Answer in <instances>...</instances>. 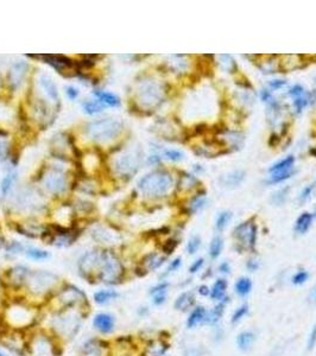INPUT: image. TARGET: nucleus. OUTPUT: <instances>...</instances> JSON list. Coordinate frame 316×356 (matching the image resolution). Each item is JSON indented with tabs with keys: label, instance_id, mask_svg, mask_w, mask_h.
Masks as SVG:
<instances>
[{
	"label": "nucleus",
	"instance_id": "1",
	"mask_svg": "<svg viewBox=\"0 0 316 356\" xmlns=\"http://www.w3.org/2000/svg\"><path fill=\"white\" fill-rule=\"evenodd\" d=\"M174 186L171 174L164 170H156L145 175L138 183V189L149 198H161L167 196Z\"/></svg>",
	"mask_w": 316,
	"mask_h": 356
},
{
	"label": "nucleus",
	"instance_id": "2",
	"mask_svg": "<svg viewBox=\"0 0 316 356\" xmlns=\"http://www.w3.org/2000/svg\"><path fill=\"white\" fill-rule=\"evenodd\" d=\"M122 122L116 118H104L94 120L85 127L86 136L95 143H108L121 133Z\"/></svg>",
	"mask_w": 316,
	"mask_h": 356
},
{
	"label": "nucleus",
	"instance_id": "3",
	"mask_svg": "<svg viewBox=\"0 0 316 356\" xmlns=\"http://www.w3.org/2000/svg\"><path fill=\"white\" fill-rule=\"evenodd\" d=\"M124 267L112 251H101V263L98 279L105 284H116L122 278Z\"/></svg>",
	"mask_w": 316,
	"mask_h": 356
},
{
	"label": "nucleus",
	"instance_id": "4",
	"mask_svg": "<svg viewBox=\"0 0 316 356\" xmlns=\"http://www.w3.org/2000/svg\"><path fill=\"white\" fill-rule=\"evenodd\" d=\"M137 99L143 108H156L164 99L163 88L155 80H144L138 87Z\"/></svg>",
	"mask_w": 316,
	"mask_h": 356
},
{
	"label": "nucleus",
	"instance_id": "5",
	"mask_svg": "<svg viewBox=\"0 0 316 356\" xmlns=\"http://www.w3.org/2000/svg\"><path fill=\"white\" fill-rule=\"evenodd\" d=\"M140 164V153L137 150H125L113 159V169L120 176H132Z\"/></svg>",
	"mask_w": 316,
	"mask_h": 356
},
{
	"label": "nucleus",
	"instance_id": "6",
	"mask_svg": "<svg viewBox=\"0 0 316 356\" xmlns=\"http://www.w3.org/2000/svg\"><path fill=\"white\" fill-rule=\"evenodd\" d=\"M25 283L30 292L33 294H43L55 286V284L57 283V278L53 273L49 272H30Z\"/></svg>",
	"mask_w": 316,
	"mask_h": 356
},
{
	"label": "nucleus",
	"instance_id": "7",
	"mask_svg": "<svg viewBox=\"0 0 316 356\" xmlns=\"http://www.w3.org/2000/svg\"><path fill=\"white\" fill-rule=\"evenodd\" d=\"M101 263V251H91L86 253L79 262V269L86 279H98Z\"/></svg>",
	"mask_w": 316,
	"mask_h": 356
},
{
	"label": "nucleus",
	"instance_id": "8",
	"mask_svg": "<svg viewBox=\"0 0 316 356\" xmlns=\"http://www.w3.org/2000/svg\"><path fill=\"white\" fill-rule=\"evenodd\" d=\"M43 185L47 189V191L53 195H60L66 191L67 185V176L60 169H49L47 174L43 177Z\"/></svg>",
	"mask_w": 316,
	"mask_h": 356
},
{
	"label": "nucleus",
	"instance_id": "9",
	"mask_svg": "<svg viewBox=\"0 0 316 356\" xmlns=\"http://www.w3.org/2000/svg\"><path fill=\"white\" fill-rule=\"evenodd\" d=\"M55 329L63 336L72 337L78 333L80 327V318L75 314H64L58 315L55 318Z\"/></svg>",
	"mask_w": 316,
	"mask_h": 356
},
{
	"label": "nucleus",
	"instance_id": "10",
	"mask_svg": "<svg viewBox=\"0 0 316 356\" xmlns=\"http://www.w3.org/2000/svg\"><path fill=\"white\" fill-rule=\"evenodd\" d=\"M234 236L239 244L247 248H252L256 245L257 227L253 222H244L234 229Z\"/></svg>",
	"mask_w": 316,
	"mask_h": 356
},
{
	"label": "nucleus",
	"instance_id": "11",
	"mask_svg": "<svg viewBox=\"0 0 316 356\" xmlns=\"http://www.w3.org/2000/svg\"><path fill=\"white\" fill-rule=\"evenodd\" d=\"M86 299H87L86 294L82 292L80 288L73 286V285L64 287L60 292V294H58V300H60V302L62 303V305L66 306V308L78 305L80 303H85Z\"/></svg>",
	"mask_w": 316,
	"mask_h": 356
},
{
	"label": "nucleus",
	"instance_id": "12",
	"mask_svg": "<svg viewBox=\"0 0 316 356\" xmlns=\"http://www.w3.org/2000/svg\"><path fill=\"white\" fill-rule=\"evenodd\" d=\"M0 343L8 348L10 351L17 353V354H23L26 349L25 340L23 335H20L18 331H12V333H4L0 335Z\"/></svg>",
	"mask_w": 316,
	"mask_h": 356
},
{
	"label": "nucleus",
	"instance_id": "13",
	"mask_svg": "<svg viewBox=\"0 0 316 356\" xmlns=\"http://www.w3.org/2000/svg\"><path fill=\"white\" fill-rule=\"evenodd\" d=\"M31 356H55L54 345L47 336H36L30 345Z\"/></svg>",
	"mask_w": 316,
	"mask_h": 356
},
{
	"label": "nucleus",
	"instance_id": "14",
	"mask_svg": "<svg viewBox=\"0 0 316 356\" xmlns=\"http://www.w3.org/2000/svg\"><path fill=\"white\" fill-rule=\"evenodd\" d=\"M29 69V66H27L26 62L24 61H18L11 67L10 72L7 74V80L10 87L16 90L17 88L20 87V85L24 82V79L26 76V72Z\"/></svg>",
	"mask_w": 316,
	"mask_h": 356
},
{
	"label": "nucleus",
	"instance_id": "15",
	"mask_svg": "<svg viewBox=\"0 0 316 356\" xmlns=\"http://www.w3.org/2000/svg\"><path fill=\"white\" fill-rule=\"evenodd\" d=\"M93 325L103 334H109L114 329V318L108 314H98L94 317Z\"/></svg>",
	"mask_w": 316,
	"mask_h": 356
},
{
	"label": "nucleus",
	"instance_id": "16",
	"mask_svg": "<svg viewBox=\"0 0 316 356\" xmlns=\"http://www.w3.org/2000/svg\"><path fill=\"white\" fill-rule=\"evenodd\" d=\"M38 80H39V85H41V87L44 89L45 94L48 95L49 99H51V101H54V102H58V101H60V96H58L57 86L55 85L53 79H51L49 75L42 74Z\"/></svg>",
	"mask_w": 316,
	"mask_h": 356
},
{
	"label": "nucleus",
	"instance_id": "17",
	"mask_svg": "<svg viewBox=\"0 0 316 356\" xmlns=\"http://www.w3.org/2000/svg\"><path fill=\"white\" fill-rule=\"evenodd\" d=\"M92 235L99 244H115L119 238L116 233L108 228H105V227H99V228L94 229Z\"/></svg>",
	"mask_w": 316,
	"mask_h": 356
},
{
	"label": "nucleus",
	"instance_id": "18",
	"mask_svg": "<svg viewBox=\"0 0 316 356\" xmlns=\"http://www.w3.org/2000/svg\"><path fill=\"white\" fill-rule=\"evenodd\" d=\"M29 273V269L23 266L13 267V268H11L10 271L7 272L8 281H10V284L13 285V286H20L21 284H24L26 281Z\"/></svg>",
	"mask_w": 316,
	"mask_h": 356
},
{
	"label": "nucleus",
	"instance_id": "19",
	"mask_svg": "<svg viewBox=\"0 0 316 356\" xmlns=\"http://www.w3.org/2000/svg\"><path fill=\"white\" fill-rule=\"evenodd\" d=\"M93 95L97 96L98 101H100L104 106H109V107H118L120 106V99L118 96L112 93H108V91L105 90H94Z\"/></svg>",
	"mask_w": 316,
	"mask_h": 356
},
{
	"label": "nucleus",
	"instance_id": "20",
	"mask_svg": "<svg viewBox=\"0 0 316 356\" xmlns=\"http://www.w3.org/2000/svg\"><path fill=\"white\" fill-rule=\"evenodd\" d=\"M312 222H313V215L311 213L301 214L299 219L296 220L295 227H294L296 234H300V235L306 234V233L308 232V229L311 228Z\"/></svg>",
	"mask_w": 316,
	"mask_h": 356
},
{
	"label": "nucleus",
	"instance_id": "21",
	"mask_svg": "<svg viewBox=\"0 0 316 356\" xmlns=\"http://www.w3.org/2000/svg\"><path fill=\"white\" fill-rule=\"evenodd\" d=\"M205 320H207V312H206L205 308L198 306V308L193 310L192 314L189 315L188 321H187V325H188V328H195L196 325H199Z\"/></svg>",
	"mask_w": 316,
	"mask_h": 356
},
{
	"label": "nucleus",
	"instance_id": "22",
	"mask_svg": "<svg viewBox=\"0 0 316 356\" xmlns=\"http://www.w3.org/2000/svg\"><path fill=\"white\" fill-rule=\"evenodd\" d=\"M82 356H105L103 343L100 341H90L85 346Z\"/></svg>",
	"mask_w": 316,
	"mask_h": 356
},
{
	"label": "nucleus",
	"instance_id": "23",
	"mask_svg": "<svg viewBox=\"0 0 316 356\" xmlns=\"http://www.w3.org/2000/svg\"><path fill=\"white\" fill-rule=\"evenodd\" d=\"M169 286L168 283H161L158 284L157 286L152 287L150 293L153 296V303L156 305H161L165 302V298H167V288Z\"/></svg>",
	"mask_w": 316,
	"mask_h": 356
},
{
	"label": "nucleus",
	"instance_id": "24",
	"mask_svg": "<svg viewBox=\"0 0 316 356\" xmlns=\"http://www.w3.org/2000/svg\"><path fill=\"white\" fill-rule=\"evenodd\" d=\"M254 340H256V336H254L253 333L251 331H244V333L239 334L237 337V345L241 351H247L252 347Z\"/></svg>",
	"mask_w": 316,
	"mask_h": 356
},
{
	"label": "nucleus",
	"instance_id": "25",
	"mask_svg": "<svg viewBox=\"0 0 316 356\" xmlns=\"http://www.w3.org/2000/svg\"><path fill=\"white\" fill-rule=\"evenodd\" d=\"M294 162H295L294 156H288L287 158H284V159H282V161L275 163V164L269 169V171L271 174H276V173H282V171L290 170V169H293Z\"/></svg>",
	"mask_w": 316,
	"mask_h": 356
},
{
	"label": "nucleus",
	"instance_id": "26",
	"mask_svg": "<svg viewBox=\"0 0 316 356\" xmlns=\"http://www.w3.org/2000/svg\"><path fill=\"white\" fill-rule=\"evenodd\" d=\"M245 178L244 171H234V173L227 175V176L223 177L222 182L228 188H234V186H238Z\"/></svg>",
	"mask_w": 316,
	"mask_h": 356
},
{
	"label": "nucleus",
	"instance_id": "27",
	"mask_svg": "<svg viewBox=\"0 0 316 356\" xmlns=\"http://www.w3.org/2000/svg\"><path fill=\"white\" fill-rule=\"evenodd\" d=\"M227 290V283L225 279H217L211 290V297L213 299H222Z\"/></svg>",
	"mask_w": 316,
	"mask_h": 356
},
{
	"label": "nucleus",
	"instance_id": "28",
	"mask_svg": "<svg viewBox=\"0 0 316 356\" xmlns=\"http://www.w3.org/2000/svg\"><path fill=\"white\" fill-rule=\"evenodd\" d=\"M194 304V294L192 292L182 293L175 302V308L177 310H187Z\"/></svg>",
	"mask_w": 316,
	"mask_h": 356
},
{
	"label": "nucleus",
	"instance_id": "29",
	"mask_svg": "<svg viewBox=\"0 0 316 356\" xmlns=\"http://www.w3.org/2000/svg\"><path fill=\"white\" fill-rule=\"evenodd\" d=\"M82 108H84V112L87 113V114L94 115L103 112V110L105 109V106L98 100H86L85 102L82 103Z\"/></svg>",
	"mask_w": 316,
	"mask_h": 356
},
{
	"label": "nucleus",
	"instance_id": "30",
	"mask_svg": "<svg viewBox=\"0 0 316 356\" xmlns=\"http://www.w3.org/2000/svg\"><path fill=\"white\" fill-rule=\"evenodd\" d=\"M119 293L113 290H103L94 294V300L98 304H107L111 300L118 298Z\"/></svg>",
	"mask_w": 316,
	"mask_h": 356
},
{
	"label": "nucleus",
	"instance_id": "31",
	"mask_svg": "<svg viewBox=\"0 0 316 356\" xmlns=\"http://www.w3.org/2000/svg\"><path fill=\"white\" fill-rule=\"evenodd\" d=\"M16 176H17L16 173H8L4 178H2L1 184H0V192H1L2 198H5L6 196L8 195L12 185H13V182L16 180Z\"/></svg>",
	"mask_w": 316,
	"mask_h": 356
},
{
	"label": "nucleus",
	"instance_id": "32",
	"mask_svg": "<svg viewBox=\"0 0 316 356\" xmlns=\"http://www.w3.org/2000/svg\"><path fill=\"white\" fill-rule=\"evenodd\" d=\"M251 288H252V281L246 277L238 279V281L235 283V292L239 296H246L250 293Z\"/></svg>",
	"mask_w": 316,
	"mask_h": 356
},
{
	"label": "nucleus",
	"instance_id": "33",
	"mask_svg": "<svg viewBox=\"0 0 316 356\" xmlns=\"http://www.w3.org/2000/svg\"><path fill=\"white\" fill-rule=\"evenodd\" d=\"M163 263H164V258L159 257L158 254L156 253L149 254V256H146L145 259H144V266H145L148 269L158 268Z\"/></svg>",
	"mask_w": 316,
	"mask_h": 356
},
{
	"label": "nucleus",
	"instance_id": "34",
	"mask_svg": "<svg viewBox=\"0 0 316 356\" xmlns=\"http://www.w3.org/2000/svg\"><path fill=\"white\" fill-rule=\"evenodd\" d=\"M222 239L220 236H215L211 242V246H210V256L211 259H216L217 257L220 256L222 251Z\"/></svg>",
	"mask_w": 316,
	"mask_h": 356
},
{
	"label": "nucleus",
	"instance_id": "35",
	"mask_svg": "<svg viewBox=\"0 0 316 356\" xmlns=\"http://www.w3.org/2000/svg\"><path fill=\"white\" fill-rule=\"evenodd\" d=\"M294 173H295V171H294L293 169H290V170L282 171V173H276V174H272L271 176H270L269 183L277 184V183L284 182V180L289 179V178H290V177L293 176V175H294Z\"/></svg>",
	"mask_w": 316,
	"mask_h": 356
},
{
	"label": "nucleus",
	"instance_id": "36",
	"mask_svg": "<svg viewBox=\"0 0 316 356\" xmlns=\"http://www.w3.org/2000/svg\"><path fill=\"white\" fill-rule=\"evenodd\" d=\"M231 219H232V214L229 213V211H222V213L217 215L216 223H215L217 231H222V229H225L227 225H228L229 221H231Z\"/></svg>",
	"mask_w": 316,
	"mask_h": 356
},
{
	"label": "nucleus",
	"instance_id": "37",
	"mask_svg": "<svg viewBox=\"0 0 316 356\" xmlns=\"http://www.w3.org/2000/svg\"><path fill=\"white\" fill-rule=\"evenodd\" d=\"M223 308H225V304L222 303V304H219V305H216L215 308L211 310L210 316H208V318H207L208 323H211V324L217 323L223 314Z\"/></svg>",
	"mask_w": 316,
	"mask_h": 356
},
{
	"label": "nucleus",
	"instance_id": "38",
	"mask_svg": "<svg viewBox=\"0 0 316 356\" xmlns=\"http://www.w3.org/2000/svg\"><path fill=\"white\" fill-rule=\"evenodd\" d=\"M26 256L33 260H44L49 258V253L47 251L39 250V248H29L26 251Z\"/></svg>",
	"mask_w": 316,
	"mask_h": 356
},
{
	"label": "nucleus",
	"instance_id": "39",
	"mask_svg": "<svg viewBox=\"0 0 316 356\" xmlns=\"http://www.w3.org/2000/svg\"><path fill=\"white\" fill-rule=\"evenodd\" d=\"M164 157L171 162H180V161H182L185 156H183V153L179 151V150L171 149V150H165Z\"/></svg>",
	"mask_w": 316,
	"mask_h": 356
},
{
	"label": "nucleus",
	"instance_id": "40",
	"mask_svg": "<svg viewBox=\"0 0 316 356\" xmlns=\"http://www.w3.org/2000/svg\"><path fill=\"white\" fill-rule=\"evenodd\" d=\"M308 102H309V97L307 96L306 94H303L302 96L294 99V106H295L296 112L297 113L302 112V109L305 108L307 105H308Z\"/></svg>",
	"mask_w": 316,
	"mask_h": 356
},
{
	"label": "nucleus",
	"instance_id": "41",
	"mask_svg": "<svg viewBox=\"0 0 316 356\" xmlns=\"http://www.w3.org/2000/svg\"><path fill=\"white\" fill-rule=\"evenodd\" d=\"M200 245H201L200 238H199V236H193V238L189 240L188 245H187V251H188L189 254H194L198 252Z\"/></svg>",
	"mask_w": 316,
	"mask_h": 356
},
{
	"label": "nucleus",
	"instance_id": "42",
	"mask_svg": "<svg viewBox=\"0 0 316 356\" xmlns=\"http://www.w3.org/2000/svg\"><path fill=\"white\" fill-rule=\"evenodd\" d=\"M287 192H288L287 188L279 190V191H276L275 194L272 195V202L277 205L282 204L285 201V198H287Z\"/></svg>",
	"mask_w": 316,
	"mask_h": 356
},
{
	"label": "nucleus",
	"instance_id": "43",
	"mask_svg": "<svg viewBox=\"0 0 316 356\" xmlns=\"http://www.w3.org/2000/svg\"><path fill=\"white\" fill-rule=\"evenodd\" d=\"M309 278V273L306 271H300L297 272L295 275L293 277V283L295 285H301L303 283H306Z\"/></svg>",
	"mask_w": 316,
	"mask_h": 356
},
{
	"label": "nucleus",
	"instance_id": "44",
	"mask_svg": "<svg viewBox=\"0 0 316 356\" xmlns=\"http://www.w3.org/2000/svg\"><path fill=\"white\" fill-rule=\"evenodd\" d=\"M205 202H206L205 196H198V197H195L192 201V203H190V210L198 211L199 209H201V208L205 205Z\"/></svg>",
	"mask_w": 316,
	"mask_h": 356
},
{
	"label": "nucleus",
	"instance_id": "45",
	"mask_svg": "<svg viewBox=\"0 0 316 356\" xmlns=\"http://www.w3.org/2000/svg\"><path fill=\"white\" fill-rule=\"evenodd\" d=\"M247 314V305H242L240 306V308L235 310V312L233 314V318H232V322L233 323H237V322H239L241 320L242 317H244L245 315Z\"/></svg>",
	"mask_w": 316,
	"mask_h": 356
},
{
	"label": "nucleus",
	"instance_id": "46",
	"mask_svg": "<svg viewBox=\"0 0 316 356\" xmlns=\"http://www.w3.org/2000/svg\"><path fill=\"white\" fill-rule=\"evenodd\" d=\"M303 94H305V89H303L302 86H300V85L293 86V87L289 89V95L290 96H293L294 99L302 96Z\"/></svg>",
	"mask_w": 316,
	"mask_h": 356
},
{
	"label": "nucleus",
	"instance_id": "47",
	"mask_svg": "<svg viewBox=\"0 0 316 356\" xmlns=\"http://www.w3.org/2000/svg\"><path fill=\"white\" fill-rule=\"evenodd\" d=\"M66 94H67V96H68L70 100L74 101V100L78 99V97H79V94H80V93H79L78 88L72 87V86H69V87H67V88H66Z\"/></svg>",
	"mask_w": 316,
	"mask_h": 356
},
{
	"label": "nucleus",
	"instance_id": "48",
	"mask_svg": "<svg viewBox=\"0 0 316 356\" xmlns=\"http://www.w3.org/2000/svg\"><path fill=\"white\" fill-rule=\"evenodd\" d=\"M176 246H177V242H176V241H175V240H169V241L165 242V245H164V247H163V251L165 252V253L170 254L171 252H173V251L175 250V248H176Z\"/></svg>",
	"mask_w": 316,
	"mask_h": 356
},
{
	"label": "nucleus",
	"instance_id": "49",
	"mask_svg": "<svg viewBox=\"0 0 316 356\" xmlns=\"http://www.w3.org/2000/svg\"><path fill=\"white\" fill-rule=\"evenodd\" d=\"M202 266H204V259H201V258H200V259L195 260V262L193 263V265L190 266L189 271L192 272V273H195V272L200 271V268H201Z\"/></svg>",
	"mask_w": 316,
	"mask_h": 356
},
{
	"label": "nucleus",
	"instance_id": "50",
	"mask_svg": "<svg viewBox=\"0 0 316 356\" xmlns=\"http://www.w3.org/2000/svg\"><path fill=\"white\" fill-rule=\"evenodd\" d=\"M7 250L10 251L11 253H20V252L23 251V246H21L19 242L13 241V242H11L10 246L7 247Z\"/></svg>",
	"mask_w": 316,
	"mask_h": 356
},
{
	"label": "nucleus",
	"instance_id": "51",
	"mask_svg": "<svg viewBox=\"0 0 316 356\" xmlns=\"http://www.w3.org/2000/svg\"><path fill=\"white\" fill-rule=\"evenodd\" d=\"M316 345V324L314 325V328H313L312 333H311V336H309V340H308V348L309 349H313L314 348V346Z\"/></svg>",
	"mask_w": 316,
	"mask_h": 356
},
{
	"label": "nucleus",
	"instance_id": "52",
	"mask_svg": "<svg viewBox=\"0 0 316 356\" xmlns=\"http://www.w3.org/2000/svg\"><path fill=\"white\" fill-rule=\"evenodd\" d=\"M312 190H313L312 186H306V188L302 190V192H301V195H300L301 201H307V199L311 197Z\"/></svg>",
	"mask_w": 316,
	"mask_h": 356
},
{
	"label": "nucleus",
	"instance_id": "53",
	"mask_svg": "<svg viewBox=\"0 0 316 356\" xmlns=\"http://www.w3.org/2000/svg\"><path fill=\"white\" fill-rule=\"evenodd\" d=\"M180 266H181V259H180V258H177V259H175L174 262L171 263L170 265H169L168 269H167V274H168V273H171V272L176 271V269L179 268Z\"/></svg>",
	"mask_w": 316,
	"mask_h": 356
},
{
	"label": "nucleus",
	"instance_id": "54",
	"mask_svg": "<svg viewBox=\"0 0 316 356\" xmlns=\"http://www.w3.org/2000/svg\"><path fill=\"white\" fill-rule=\"evenodd\" d=\"M285 84H287V82H285L284 80H272V81L270 82V87L272 89H281L283 86H285Z\"/></svg>",
	"mask_w": 316,
	"mask_h": 356
},
{
	"label": "nucleus",
	"instance_id": "55",
	"mask_svg": "<svg viewBox=\"0 0 316 356\" xmlns=\"http://www.w3.org/2000/svg\"><path fill=\"white\" fill-rule=\"evenodd\" d=\"M6 152H7V144H6L5 140L0 139V157L4 158Z\"/></svg>",
	"mask_w": 316,
	"mask_h": 356
},
{
	"label": "nucleus",
	"instance_id": "56",
	"mask_svg": "<svg viewBox=\"0 0 316 356\" xmlns=\"http://www.w3.org/2000/svg\"><path fill=\"white\" fill-rule=\"evenodd\" d=\"M260 95H262L263 101H271V100H272L271 94H270V91L266 90V89H263L262 93H260Z\"/></svg>",
	"mask_w": 316,
	"mask_h": 356
},
{
	"label": "nucleus",
	"instance_id": "57",
	"mask_svg": "<svg viewBox=\"0 0 316 356\" xmlns=\"http://www.w3.org/2000/svg\"><path fill=\"white\" fill-rule=\"evenodd\" d=\"M228 265H227V264H222V265L221 266H220V271H222L223 273H227V272H228Z\"/></svg>",
	"mask_w": 316,
	"mask_h": 356
},
{
	"label": "nucleus",
	"instance_id": "58",
	"mask_svg": "<svg viewBox=\"0 0 316 356\" xmlns=\"http://www.w3.org/2000/svg\"><path fill=\"white\" fill-rule=\"evenodd\" d=\"M200 293L201 294H207V293H210V291H208V288L206 286H202V287H200Z\"/></svg>",
	"mask_w": 316,
	"mask_h": 356
},
{
	"label": "nucleus",
	"instance_id": "59",
	"mask_svg": "<svg viewBox=\"0 0 316 356\" xmlns=\"http://www.w3.org/2000/svg\"><path fill=\"white\" fill-rule=\"evenodd\" d=\"M312 298H313V300H314V302H316V287L314 288V291H313Z\"/></svg>",
	"mask_w": 316,
	"mask_h": 356
},
{
	"label": "nucleus",
	"instance_id": "60",
	"mask_svg": "<svg viewBox=\"0 0 316 356\" xmlns=\"http://www.w3.org/2000/svg\"><path fill=\"white\" fill-rule=\"evenodd\" d=\"M0 356H6L5 354H4V353H2L1 351H0Z\"/></svg>",
	"mask_w": 316,
	"mask_h": 356
}]
</instances>
